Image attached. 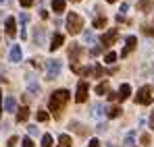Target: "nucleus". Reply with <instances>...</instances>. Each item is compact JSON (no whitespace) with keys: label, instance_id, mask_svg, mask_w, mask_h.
Masks as SVG:
<instances>
[{"label":"nucleus","instance_id":"nucleus-1","mask_svg":"<svg viewBox=\"0 0 154 147\" xmlns=\"http://www.w3.org/2000/svg\"><path fill=\"white\" fill-rule=\"evenodd\" d=\"M69 91L67 89H56L54 93L50 96V101H48V108L52 110V114H54V118H58L60 116V110L65 108V104L69 101Z\"/></svg>","mask_w":154,"mask_h":147},{"label":"nucleus","instance_id":"nucleus-2","mask_svg":"<svg viewBox=\"0 0 154 147\" xmlns=\"http://www.w3.org/2000/svg\"><path fill=\"white\" fill-rule=\"evenodd\" d=\"M81 27H83V19L77 13H69V17H67V31L71 35H77L81 31Z\"/></svg>","mask_w":154,"mask_h":147},{"label":"nucleus","instance_id":"nucleus-3","mask_svg":"<svg viewBox=\"0 0 154 147\" xmlns=\"http://www.w3.org/2000/svg\"><path fill=\"white\" fill-rule=\"evenodd\" d=\"M152 87L150 85H144L140 91H137V96H135V104H142V106H150L152 104Z\"/></svg>","mask_w":154,"mask_h":147},{"label":"nucleus","instance_id":"nucleus-4","mask_svg":"<svg viewBox=\"0 0 154 147\" xmlns=\"http://www.w3.org/2000/svg\"><path fill=\"white\" fill-rule=\"evenodd\" d=\"M60 69H63V64H60V60H48V64H46V79H56L58 75H60Z\"/></svg>","mask_w":154,"mask_h":147},{"label":"nucleus","instance_id":"nucleus-5","mask_svg":"<svg viewBox=\"0 0 154 147\" xmlns=\"http://www.w3.org/2000/svg\"><path fill=\"white\" fill-rule=\"evenodd\" d=\"M117 40H119V31H117V29H110V31H106L102 37H100V44H102V48H108V46H112Z\"/></svg>","mask_w":154,"mask_h":147},{"label":"nucleus","instance_id":"nucleus-6","mask_svg":"<svg viewBox=\"0 0 154 147\" xmlns=\"http://www.w3.org/2000/svg\"><path fill=\"white\" fill-rule=\"evenodd\" d=\"M125 42H127V44H125V48L121 50V58H127L129 54L135 50V46H137V37H135V35H129Z\"/></svg>","mask_w":154,"mask_h":147},{"label":"nucleus","instance_id":"nucleus-7","mask_svg":"<svg viewBox=\"0 0 154 147\" xmlns=\"http://www.w3.org/2000/svg\"><path fill=\"white\" fill-rule=\"evenodd\" d=\"M88 89H90V85H88L85 81H81V83L77 85V93H75L77 104H83V101L88 99Z\"/></svg>","mask_w":154,"mask_h":147},{"label":"nucleus","instance_id":"nucleus-8","mask_svg":"<svg viewBox=\"0 0 154 147\" xmlns=\"http://www.w3.org/2000/svg\"><path fill=\"white\" fill-rule=\"evenodd\" d=\"M63 44H65V37H63V33H54V35H52V42H50V50L54 52V50L60 48Z\"/></svg>","mask_w":154,"mask_h":147},{"label":"nucleus","instance_id":"nucleus-9","mask_svg":"<svg viewBox=\"0 0 154 147\" xmlns=\"http://www.w3.org/2000/svg\"><path fill=\"white\" fill-rule=\"evenodd\" d=\"M6 33H8V37H13L15 33H17V21L13 19V17H6Z\"/></svg>","mask_w":154,"mask_h":147},{"label":"nucleus","instance_id":"nucleus-10","mask_svg":"<svg viewBox=\"0 0 154 147\" xmlns=\"http://www.w3.org/2000/svg\"><path fill=\"white\" fill-rule=\"evenodd\" d=\"M131 96V87H129L127 83L125 85H121V89H119V93H117V99H121V101H125V99Z\"/></svg>","mask_w":154,"mask_h":147},{"label":"nucleus","instance_id":"nucleus-11","mask_svg":"<svg viewBox=\"0 0 154 147\" xmlns=\"http://www.w3.org/2000/svg\"><path fill=\"white\" fill-rule=\"evenodd\" d=\"M21 56H23V54H21V48H19V46H13V48H11L8 58H11L13 62H21Z\"/></svg>","mask_w":154,"mask_h":147},{"label":"nucleus","instance_id":"nucleus-12","mask_svg":"<svg viewBox=\"0 0 154 147\" xmlns=\"http://www.w3.org/2000/svg\"><path fill=\"white\" fill-rule=\"evenodd\" d=\"M4 110H6V112H15V110H17V101H15V98L8 96V98L4 99Z\"/></svg>","mask_w":154,"mask_h":147},{"label":"nucleus","instance_id":"nucleus-13","mask_svg":"<svg viewBox=\"0 0 154 147\" xmlns=\"http://www.w3.org/2000/svg\"><path fill=\"white\" fill-rule=\"evenodd\" d=\"M56 145H58V147H71V145H73V141H71V137H69V135H60Z\"/></svg>","mask_w":154,"mask_h":147},{"label":"nucleus","instance_id":"nucleus-14","mask_svg":"<svg viewBox=\"0 0 154 147\" xmlns=\"http://www.w3.org/2000/svg\"><path fill=\"white\" fill-rule=\"evenodd\" d=\"M27 118H29V108H27V106H23V108L17 112V120H19V122H25Z\"/></svg>","mask_w":154,"mask_h":147},{"label":"nucleus","instance_id":"nucleus-15","mask_svg":"<svg viewBox=\"0 0 154 147\" xmlns=\"http://www.w3.org/2000/svg\"><path fill=\"white\" fill-rule=\"evenodd\" d=\"M65 4H67V2H65V0H52V10H54V13H58V15H60V13H63V10H65Z\"/></svg>","mask_w":154,"mask_h":147},{"label":"nucleus","instance_id":"nucleus-16","mask_svg":"<svg viewBox=\"0 0 154 147\" xmlns=\"http://www.w3.org/2000/svg\"><path fill=\"white\" fill-rule=\"evenodd\" d=\"M79 54H81V48H79L77 44H73L71 50H69V58L73 60V64H75V60H77V56H79Z\"/></svg>","mask_w":154,"mask_h":147},{"label":"nucleus","instance_id":"nucleus-17","mask_svg":"<svg viewBox=\"0 0 154 147\" xmlns=\"http://www.w3.org/2000/svg\"><path fill=\"white\" fill-rule=\"evenodd\" d=\"M33 37H35V44L42 46V44H44V29H42V27H35V35H33Z\"/></svg>","mask_w":154,"mask_h":147},{"label":"nucleus","instance_id":"nucleus-18","mask_svg":"<svg viewBox=\"0 0 154 147\" xmlns=\"http://www.w3.org/2000/svg\"><path fill=\"white\" fill-rule=\"evenodd\" d=\"M152 2H150V0H140V2H137V8H142V10H144V13H148V10H152Z\"/></svg>","mask_w":154,"mask_h":147},{"label":"nucleus","instance_id":"nucleus-19","mask_svg":"<svg viewBox=\"0 0 154 147\" xmlns=\"http://www.w3.org/2000/svg\"><path fill=\"white\" fill-rule=\"evenodd\" d=\"M96 93H98V96L108 93V83H106V81H102V83H98V85H96Z\"/></svg>","mask_w":154,"mask_h":147},{"label":"nucleus","instance_id":"nucleus-20","mask_svg":"<svg viewBox=\"0 0 154 147\" xmlns=\"http://www.w3.org/2000/svg\"><path fill=\"white\" fill-rule=\"evenodd\" d=\"M27 85H29V91H31L33 96H40V85H38V83H33L31 79H27Z\"/></svg>","mask_w":154,"mask_h":147},{"label":"nucleus","instance_id":"nucleus-21","mask_svg":"<svg viewBox=\"0 0 154 147\" xmlns=\"http://www.w3.org/2000/svg\"><path fill=\"white\" fill-rule=\"evenodd\" d=\"M108 116H110V118L121 116V106H112V108H108Z\"/></svg>","mask_w":154,"mask_h":147},{"label":"nucleus","instance_id":"nucleus-22","mask_svg":"<svg viewBox=\"0 0 154 147\" xmlns=\"http://www.w3.org/2000/svg\"><path fill=\"white\" fill-rule=\"evenodd\" d=\"M92 73L96 75V77H104V75H106V71H104V69L100 66V64H96V66L92 69Z\"/></svg>","mask_w":154,"mask_h":147},{"label":"nucleus","instance_id":"nucleus-23","mask_svg":"<svg viewBox=\"0 0 154 147\" xmlns=\"http://www.w3.org/2000/svg\"><path fill=\"white\" fill-rule=\"evenodd\" d=\"M115 60H117V54H115V52H108V54H106V58H104V62H106V64H112Z\"/></svg>","mask_w":154,"mask_h":147},{"label":"nucleus","instance_id":"nucleus-24","mask_svg":"<svg viewBox=\"0 0 154 147\" xmlns=\"http://www.w3.org/2000/svg\"><path fill=\"white\" fill-rule=\"evenodd\" d=\"M35 118H38L40 122H46V120H48V112H44V110H40V112L35 114Z\"/></svg>","mask_w":154,"mask_h":147},{"label":"nucleus","instance_id":"nucleus-25","mask_svg":"<svg viewBox=\"0 0 154 147\" xmlns=\"http://www.w3.org/2000/svg\"><path fill=\"white\" fill-rule=\"evenodd\" d=\"M42 147H52V137L50 135H44V137H42Z\"/></svg>","mask_w":154,"mask_h":147},{"label":"nucleus","instance_id":"nucleus-26","mask_svg":"<svg viewBox=\"0 0 154 147\" xmlns=\"http://www.w3.org/2000/svg\"><path fill=\"white\" fill-rule=\"evenodd\" d=\"M94 27H106V17H98V19H94Z\"/></svg>","mask_w":154,"mask_h":147},{"label":"nucleus","instance_id":"nucleus-27","mask_svg":"<svg viewBox=\"0 0 154 147\" xmlns=\"http://www.w3.org/2000/svg\"><path fill=\"white\" fill-rule=\"evenodd\" d=\"M83 40H85V44H92L94 42V33L92 31H83Z\"/></svg>","mask_w":154,"mask_h":147},{"label":"nucleus","instance_id":"nucleus-28","mask_svg":"<svg viewBox=\"0 0 154 147\" xmlns=\"http://www.w3.org/2000/svg\"><path fill=\"white\" fill-rule=\"evenodd\" d=\"M123 145H127V147H131V145H133V133H129L127 137H125V141H123Z\"/></svg>","mask_w":154,"mask_h":147},{"label":"nucleus","instance_id":"nucleus-29","mask_svg":"<svg viewBox=\"0 0 154 147\" xmlns=\"http://www.w3.org/2000/svg\"><path fill=\"white\" fill-rule=\"evenodd\" d=\"M142 143H144V147H150V143H152L150 135H142Z\"/></svg>","mask_w":154,"mask_h":147},{"label":"nucleus","instance_id":"nucleus-30","mask_svg":"<svg viewBox=\"0 0 154 147\" xmlns=\"http://www.w3.org/2000/svg\"><path fill=\"white\" fill-rule=\"evenodd\" d=\"M21 143H23V147H35V145H33V141H31L29 137H25V139H23Z\"/></svg>","mask_w":154,"mask_h":147},{"label":"nucleus","instance_id":"nucleus-31","mask_svg":"<svg viewBox=\"0 0 154 147\" xmlns=\"http://www.w3.org/2000/svg\"><path fill=\"white\" fill-rule=\"evenodd\" d=\"M19 21H21V23L25 25L27 21H29V15H27V13H23V15H21V17H19Z\"/></svg>","mask_w":154,"mask_h":147},{"label":"nucleus","instance_id":"nucleus-32","mask_svg":"<svg viewBox=\"0 0 154 147\" xmlns=\"http://www.w3.org/2000/svg\"><path fill=\"white\" fill-rule=\"evenodd\" d=\"M88 147H102L100 145V141H98V139H92V141H90V145Z\"/></svg>","mask_w":154,"mask_h":147},{"label":"nucleus","instance_id":"nucleus-33","mask_svg":"<svg viewBox=\"0 0 154 147\" xmlns=\"http://www.w3.org/2000/svg\"><path fill=\"white\" fill-rule=\"evenodd\" d=\"M17 141H19L17 137H11V139H8V147H15V145H17Z\"/></svg>","mask_w":154,"mask_h":147},{"label":"nucleus","instance_id":"nucleus-34","mask_svg":"<svg viewBox=\"0 0 154 147\" xmlns=\"http://www.w3.org/2000/svg\"><path fill=\"white\" fill-rule=\"evenodd\" d=\"M19 2H21V6H31V4H33V0H19Z\"/></svg>","mask_w":154,"mask_h":147},{"label":"nucleus","instance_id":"nucleus-35","mask_svg":"<svg viewBox=\"0 0 154 147\" xmlns=\"http://www.w3.org/2000/svg\"><path fill=\"white\" fill-rule=\"evenodd\" d=\"M29 128V135H38V126H27Z\"/></svg>","mask_w":154,"mask_h":147},{"label":"nucleus","instance_id":"nucleus-36","mask_svg":"<svg viewBox=\"0 0 154 147\" xmlns=\"http://www.w3.org/2000/svg\"><path fill=\"white\" fill-rule=\"evenodd\" d=\"M117 23H125V17H123V15H121V13H119V15H117Z\"/></svg>","mask_w":154,"mask_h":147},{"label":"nucleus","instance_id":"nucleus-37","mask_svg":"<svg viewBox=\"0 0 154 147\" xmlns=\"http://www.w3.org/2000/svg\"><path fill=\"white\" fill-rule=\"evenodd\" d=\"M94 110H96V114H102V112H104V108H102V106H96Z\"/></svg>","mask_w":154,"mask_h":147},{"label":"nucleus","instance_id":"nucleus-38","mask_svg":"<svg viewBox=\"0 0 154 147\" xmlns=\"http://www.w3.org/2000/svg\"><path fill=\"white\" fill-rule=\"evenodd\" d=\"M150 128L154 131V112H152V116H150Z\"/></svg>","mask_w":154,"mask_h":147},{"label":"nucleus","instance_id":"nucleus-39","mask_svg":"<svg viewBox=\"0 0 154 147\" xmlns=\"http://www.w3.org/2000/svg\"><path fill=\"white\" fill-rule=\"evenodd\" d=\"M0 116H2V96H0Z\"/></svg>","mask_w":154,"mask_h":147},{"label":"nucleus","instance_id":"nucleus-40","mask_svg":"<svg viewBox=\"0 0 154 147\" xmlns=\"http://www.w3.org/2000/svg\"><path fill=\"white\" fill-rule=\"evenodd\" d=\"M144 31H150V29H144ZM150 33H152V35H154V29H152V31H150Z\"/></svg>","mask_w":154,"mask_h":147},{"label":"nucleus","instance_id":"nucleus-41","mask_svg":"<svg viewBox=\"0 0 154 147\" xmlns=\"http://www.w3.org/2000/svg\"><path fill=\"white\" fill-rule=\"evenodd\" d=\"M106 2H117V0H106Z\"/></svg>","mask_w":154,"mask_h":147},{"label":"nucleus","instance_id":"nucleus-42","mask_svg":"<svg viewBox=\"0 0 154 147\" xmlns=\"http://www.w3.org/2000/svg\"><path fill=\"white\" fill-rule=\"evenodd\" d=\"M73 2H79V0H73Z\"/></svg>","mask_w":154,"mask_h":147},{"label":"nucleus","instance_id":"nucleus-43","mask_svg":"<svg viewBox=\"0 0 154 147\" xmlns=\"http://www.w3.org/2000/svg\"><path fill=\"white\" fill-rule=\"evenodd\" d=\"M108 147H112V145H108Z\"/></svg>","mask_w":154,"mask_h":147},{"label":"nucleus","instance_id":"nucleus-44","mask_svg":"<svg viewBox=\"0 0 154 147\" xmlns=\"http://www.w3.org/2000/svg\"><path fill=\"white\" fill-rule=\"evenodd\" d=\"M0 2H2V0H0Z\"/></svg>","mask_w":154,"mask_h":147}]
</instances>
